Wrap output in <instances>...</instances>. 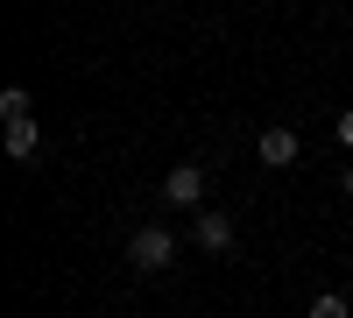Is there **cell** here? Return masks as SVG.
<instances>
[{
    "label": "cell",
    "instance_id": "obj_3",
    "mask_svg": "<svg viewBox=\"0 0 353 318\" xmlns=\"http://www.w3.org/2000/svg\"><path fill=\"white\" fill-rule=\"evenodd\" d=\"M254 156L269 163V170H290L304 156V141H297V128H261V141H254Z\"/></svg>",
    "mask_w": 353,
    "mask_h": 318
},
{
    "label": "cell",
    "instance_id": "obj_2",
    "mask_svg": "<svg viewBox=\"0 0 353 318\" xmlns=\"http://www.w3.org/2000/svg\"><path fill=\"white\" fill-rule=\"evenodd\" d=\"M205 198V163H176L170 177H163V206H176V212H191Z\"/></svg>",
    "mask_w": 353,
    "mask_h": 318
},
{
    "label": "cell",
    "instance_id": "obj_9",
    "mask_svg": "<svg viewBox=\"0 0 353 318\" xmlns=\"http://www.w3.org/2000/svg\"><path fill=\"white\" fill-rule=\"evenodd\" d=\"M339 191H346V198H353V163H346V177H339Z\"/></svg>",
    "mask_w": 353,
    "mask_h": 318
},
{
    "label": "cell",
    "instance_id": "obj_4",
    "mask_svg": "<svg viewBox=\"0 0 353 318\" xmlns=\"http://www.w3.org/2000/svg\"><path fill=\"white\" fill-rule=\"evenodd\" d=\"M191 241H198L205 255H226V248H233V219H226V212H198V219H191Z\"/></svg>",
    "mask_w": 353,
    "mask_h": 318
},
{
    "label": "cell",
    "instance_id": "obj_8",
    "mask_svg": "<svg viewBox=\"0 0 353 318\" xmlns=\"http://www.w3.org/2000/svg\"><path fill=\"white\" fill-rule=\"evenodd\" d=\"M332 135H339V149H353V106L339 113V128H332Z\"/></svg>",
    "mask_w": 353,
    "mask_h": 318
},
{
    "label": "cell",
    "instance_id": "obj_7",
    "mask_svg": "<svg viewBox=\"0 0 353 318\" xmlns=\"http://www.w3.org/2000/svg\"><path fill=\"white\" fill-rule=\"evenodd\" d=\"M311 318H353V304H346L339 290H318V297H311Z\"/></svg>",
    "mask_w": 353,
    "mask_h": 318
},
{
    "label": "cell",
    "instance_id": "obj_6",
    "mask_svg": "<svg viewBox=\"0 0 353 318\" xmlns=\"http://www.w3.org/2000/svg\"><path fill=\"white\" fill-rule=\"evenodd\" d=\"M0 121H36V99H28V85H8V92H0Z\"/></svg>",
    "mask_w": 353,
    "mask_h": 318
},
{
    "label": "cell",
    "instance_id": "obj_1",
    "mask_svg": "<svg viewBox=\"0 0 353 318\" xmlns=\"http://www.w3.org/2000/svg\"><path fill=\"white\" fill-rule=\"evenodd\" d=\"M128 262H134V276H170L176 269V234L170 226H141L128 241Z\"/></svg>",
    "mask_w": 353,
    "mask_h": 318
},
{
    "label": "cell",
    "instance_id": "obj_5",
    "mask_svg": "<svg viewBox=\"0 0 353 318\" xmlns=\"http://www.w3.org/2000/svg\"><path fill=\"white\" fill-rule=\"evenodd\" d=\"M8 156L14 163H36L43 156V121H8Z\"/></svg>",
    "mask_w": 353,
    "mask_h": 318
}]
</instances>
